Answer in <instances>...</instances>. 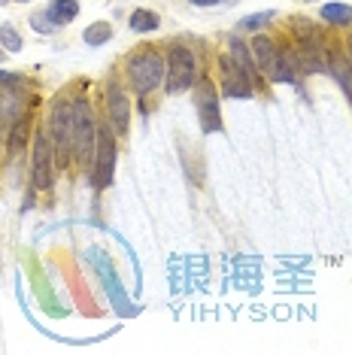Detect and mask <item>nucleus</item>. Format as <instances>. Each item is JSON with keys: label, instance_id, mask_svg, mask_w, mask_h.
<instances>
[{"label": "nucleus", "instance_id": "obj_1", "mask_svg": "<svg viewBox=\"0 0 352 355\" xmlns=\"http://www.w3.org/2000/svg\"><path fill=\"white\" fill-rule=\"evenodd\" d=\"M164 73H167V64L161 61V55L152 49H143L127 58V76H131V83L140 94H149L164 79Z\"/></svg>", "mask_w": 352, "mask_h": 355}, {"label": "nucleus", "instance_id": "obj_2", "mask_svg": "<svg viewBox=\"0 0 352 355\" xmlns=\"http://www.w3.org/2000/svg\"><path fill=\"white\" fill-rule=\"evenodd\" d=\"M252 55H255V64H258L274 83H298V73L285 64L283 52L276 49L270 37H255L252 40Z\"/></svg>", "mask_w": 352, "mask_h": 355}, {"label": "nucleus", "instance_id": "obj_3", "mask_svg": "<svg viewBox=\"0 0 352 355\" xmlns=\"http://www.w3.org/2000/svg\"><path fill=\"white\" fill-rule=\"evenodd\" d=\"M197 73V61L188 46H173L167 55V94H182L188 92Z\"/></svg>", "mask_w": 352, "mask_h": 355}, {"label": "nucleus", "instance_id": "obj_4", "mask_svg": "<svg viewBox=\"0 0 352 355\" xmlns=\"http://www.w3.org/2000/svg\"><path fill=\"white\" fill-rule=\"evenodd\" d=\"M94 143H98V128H94V116L85 101L73 103V155L85 164L94 161Z\"/></svg>", "mask_w": 352, "mask_h": 355}, {"label": "nucleus", "instance_id": "obj_5", "mask_svg": "<svg viewBox=\"0 0 352 355\" xmlns=\"http://www.w3.org/2000/svg\"><path fill=\"white\" fill-rule=\"evenodd\" d=\"M116 167V140L109 128H98V143H94V161H91V180L94 189H107L113 182Z\"/></svg>", "mask_w": 352, "mask_h": 355}, {"label": "nucleus", "instance_id": "obj_6", "mask_svg": "<svg viewBox=\"0 0 352 355\" xmlns=\"http://www.w3.org/2000/svg\"><path fill=\"white\" fill-rule=\"evenodd\" d=\"M49 131H52V146L58 152V161H64L73 152V107L70 103H58L49 116Z\"/></svg>", "mask_w": 352, "mask_h": 355}, {"label": "nucleus", "instance_id": "obj_7", "mask_svg": "<svg viewBox=\"0 0 352 355\" xmlns=\"http://www.w3.org/2000/svg\"><path fill=\"white\" fill-rule=\"evenodd\" d=\"M197 119H201V131L204 134H215L222 131V112H219V94L210 79H201L197 88Z\"/></svg>", "mask_w": 352, "mask_h": 355}, {"label": "nucleus", "instance_id": "obj_8", "mask_svg": "<svg viewBox=\"0 0 352 355\" xmlns=\"http://www.w3.org/2000/svg\"><path fill=\"white\" fill-rule=\"evenodd\" d=\"M219 67H222V85H225V94L228 98H249V88H252V83H249V76L243 73V70L234 64V58L231 55H222L219 58Z\"/></svg>", "mask_w": 352, "mask_h": 355}, {"label": "nucleus", "instance_id": "obj_9", "mask_svg": "<svg viewBox=\"0 0 352 355\" xmlns=\"http://www.w3.org/2000/svg\"><path fill=\"white\" fill-rule=\"evenodd\" d=\"M52 143L46 134H39L34 143V189H49L52 185Z\"/></svg>", "mask_w": 352, "mask_h": 355}, {"label": "nucleus", "instance_id": "obj_10", "mask_svg": "<svg viewBox=\"0 0 352 355\" xmlns=\"http://www.w3.org/2000/svg\"><path fill=\"white\" fill-rule=\"evenodd\" d=\"M107 107H109L113 128L118 134H127V125H131V103H127V94L116 83L109 85V92H107Z\"/></svg>", "mask_w": 352, "mask_h": 355}, {"label": "nucleus", "instance_id": "obj_11", "mask_svg": "<svg viewBox=\"0 0 352 355\" xmlns=\"http://www.w3.org/2000/svg\"><path fill=\"white\" fill-rule=\"evenodd\" d=\"M231 58H234L237 67L243 70L246 76H249V83H252V85L258 83V70H255V58L249 55V46H246L243 40H237V37L231 40Z\"/></svg>", "mask_w": 352, "mask_h": 355}, {"label": "nucleus", "instance_id": "obj_12", "mask_svg": "<svg viewBox=\"0 0 352 355\" xmlns=\"http://www.w3.org/2000/svg\"><path fill=\"white\" fill-rule=\"evenodd\" d=\"M49 19L55 21V25H67V21H73L79 15V3L76 0H55V3H49Z\"/></svg>", "mask_w": 352, "mask_h": 355}, {"label": "nucleus", "instance_id": "obj_13", "mask_svg": "<svg viewBox=\"0 0 352 355\" xmlns=\"http://www.w3.org/2000/svg\"><path fill=\"white\" fill-rule=\"evenodd\" d=\"M322 21H328V25H352V6L325 3L322 6Z\"/></svg>", "mask_w": 352, "mask_h": 355}, {"label": "nucleus", "instance_id": "obj_14", "mask_svg": "<svg viewBox=\"0 0 352 355\" xmlns=\"http://www.w3.org/2000/svg\"><path fill=\"white\" fill-rule=\"evenodd\" d=\"M158 25H161L158 12H152V10H134L131 12V31H137V34H149V31H155Z\"/></svg>", "mask_w": 352, "mask_h": 355}, {"label": "nucleus", "instance_id": "obj_15", "mask_svg": "<svg viewBox=\"0 0 352 355\" xmlns=\"http://www.w3.org/2000/svg\"><path fill=\"white\" fill-rule=\"evenodd\" d=\"M109 37H113V25H107V21H94V25H88L85 34H82V40L88 46H103V43H109Z\"/></svg>", "mask_w": 352, "mask_h": 355}, {"label": "nucleus", "instance_id": "obj_16", "mask_svg": "<svg viewBox=\"0 0 352 355\" xmlns=\"http://www.w3.org/2000/svg\"><path fill=\"white\" fill-rule=\"evenodd\" d=\"M331 73L340 79V85L346 88V94H349V101H352V70H349V64L340 58V55H331Z\"/></svg>", "mask_w": 352, "mask_h": 355}, {"label": "nucleus", "instance_id": "obj_17", "mask_svg": "<svg viewBox=\"0 0 352 355\" xmlns=\"http://www.w3.org/2000/svg\"><path fill=\"white\" fill-rule=\"evenodd\" d=\"M28 125H30V122H28V112L12 125V134H10V149H12V152H19V149L28 143Z\"/></svg>", "mask_w": 352, "mask_h": 355}, {"label": "nucleus", "instance_id": "obj_18", "mask_svg": "<svg viewBox=\"0 0 352 355\" xmlns=\"http://www.w3.org/2000/svg\"><path fill=\"white\" fill-rule=\"evenodd\" d=\"M0 46H3L6 52H12V55L21 52V37L15 34L12 25H3V28H0Z\"/></svg>", "mask_w": 352, "mask_h": 355}, {"label": "nucleus", "instance_id": "obj_19", "mask_svg": "<svg viewBox=\"0 0 352 355\" xmlns=\"http://www.w3.org/2000/svg\"><path fill=\"white\" fill-rule=\"evenodd\" d=\"M276 19V15L274 12H252V15H246V19L243 21H240V28H243V31H255V28H261V25H267V21H274Z\"/></svg>", "mask_w": 352, "mask_h": 355}, {"label": "nucleus", "instance_id": "obj_20", "mask_svg": "<svg viewBox=\"0 0 352 355\" xmlns=\"http://www.w3.org/2000/svg\"><path fill=\"white\" fill-rule=\"evenodd\" d=\"M30 25H34L37 31H43V34H49V31L58 28L55 21H46V15H34V19H30Z\"/></svg>", "mask_w": 352, "mask_h": 355}, {"label": "nucleus", "instance_id": "obj_21", "mask_svg": "<svg viewBox=\"0 0 352 355\" xmlns=\"http://www.w3.org/2000/svg\"><path fill=\"white\" fill-rule=\"evenodd\" d=\"M0 83H3V85H25V79L15 76V73H3V70H0Z\"/></svg>", "mask_w": 352, "mask_h": 355}, {"label": "nucleus", "instance_id": "obj_22", "mask_svg": "<svg viewBox=\"0 0 352 355\" xmlns=\"http://www.w3.org/2000/svg\"><path fill=\"white\" fill-rule=\"evenodd\" d=\"M191 6H219V3H237V0H188Z\"/></svg>", "mask_w": 352, "mask_h": 355}, {"label": "nucleus", "instance_id": "obj_23", "mask_svg": "<svg viewBox=\"0 0 352 355\" xmlns=\"http://www.w3.org/2000/svg\"><path fill=\"white\" fill-rule=\"evenodd\" d=\"M6 58V49H3V46H0V61H3Z\"/></svg>", "mask_w": 352, "mask_h": 355}, {"label": "nucleus", "instance_id": "obj_24", "mask_svg": "<svg viewBox=\"0 0 352 355\" xmlns=\"http://www.w3.org/2000/svg\"><path fill=\"white\" fill-rule=\"evenodd\" d=\"M349 55H352V37H349Z\"/></svg>", "mask_w": 352, "mask_h": 355}, {"label": "nucleus", "instance_id": "obj_25", "mask_svg": "<svg viewBox=\"0 0 352 355\" xmlns=\"http://www.w3.org/2000/svg\"><path fill=\"white\" fill-rule=\"evenodd\" d=\"M19 3H25V0H19Z\"/></svg>", "mask_w": 352, "mask_h": 355}, {"label": "nucleus", "instance_id": "obj_26", "mask_svg": "<svg viewBox=\"0 0 352 355\" xmlns=\"http://www.w3.org/2000/svg\"><path fill=\"white\" fill-rule=\"evenodd\" d=\"M307 3H313V0H307Z\"/></svg>", "mask_w": 352, "mask_h": 355}]
</instances>
